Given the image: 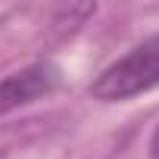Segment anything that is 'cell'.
I'll return each mask as SVG.
<instances>
[{
    "mask_svg": "<svg viewBox=\"0 0 159 159\" xmlns=\"http://www.w3.org/2000/svg\"><path fill=\"white\" fill-rule=\"evenodd\" d=\"M150 153H153V159H159V128H156V134L150 140Z\"/></svg>",
    "mask_w": 159,
    "mask_h": 159,
    "instance_id": "3",
    "label": "cell"
},
{
    "mask_svg": "<svg viewBox=\"0 0 159 159\" xmlns=\"http://www.w3.org/2000/svg\"><path fill=\"white\" fill-rule=\"evenodd\" d=\"M59 78L62 75L53 62H34V66H25L16 75H7L0 81V116L53 94L59 88Z\"/></svg>",
    "mask_w": 159,
    "mask_h": 159,
    "instance_id": "2",
    "label": "cell"
},
{
    "mask_svg": "<svg viewBox=\"0 0 159 159\" xmlns=\"http://www.w3.org/2000/svg\"><path fill=\"white\" fill-rule=\"evenodd\" d=\"M159 88V34L140 41L112 66H106L91 84V97L100 103H122Z\"/></svg>",
    "mask_w": 159,
    "mask_h": 159,
    "instance_id": "1",
    "label": "cell"
}]
</instances>
